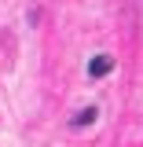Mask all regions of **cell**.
Instances as JSON below:
<instances>
[{
  "mask_svg": "<svg viewBox=\"0 0 143 147\" xmlns=\"http://www.w3.org/2000/svg\"><path fill=\"white\" fill-rule=\"evenodd\" d=\"M92 121H95V107H88V110H81V114L73 118L70 125H73V129H81V125H92Z\"/></svg>",
  "mask_w": 143,
  "mask_h": 147,
  "instance_id": "2",
  "label": "cell"
},
{
  "mask_svg": "<svg viewBox=\"0 0 143 147\" xmlns=\"http://www.w3.org/2000/svg\"><path fill=\"white\" fill-rule=\"evenodd\" d=\"M110 70H114V59H110V55H95L92 66H88L92 77H103V74H110Z\"/></svg>",
  "mask_w": 143,
  "mask_h": 147,
  "instance_id": "1",
  "label": "cell"
}]
</instances>
